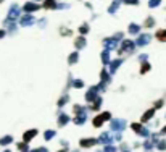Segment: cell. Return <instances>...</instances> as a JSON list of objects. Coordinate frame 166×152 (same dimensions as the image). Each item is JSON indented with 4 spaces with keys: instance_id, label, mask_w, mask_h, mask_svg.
I'll return each mask as SVG.
<instances>
[{
    "instance_id": "1",
    "label": "cell",
    "mask_w": 166,
    "mask_h": 152,
    "mask_svg": "<svg viewBox=\"0 0 166 152\" xmlns=\"http://www.w3.org/2000/svg\"><path fill=\"white\" fill-rule=\"evenodd\" d=\"M158 39L160 41H166V31H160L158 32Z\"/></svg>"
}]
</instances>
